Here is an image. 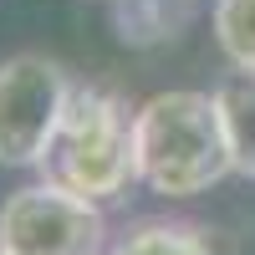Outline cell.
<instances>
[{
  "mask_svg": "<svg viewBox=\"0 0 255 255\" xmlns=\"http://www.w3.org/2000/svg\"><path fill=\"white\" fill-rule=\"evenodd\" d=\"M133 148H138V184H148L163 199L209 194L225 174H235L215 92L174 87L148 97L133 118Z\"/></svg>",
  "mask_w": 255,
  "mask_h": 255,
  "instance_id": "6da1fadb",
  "label": "cell"
},
{
  "mask_svg": "<svg viewBox=\"0 0 255 255\" xmlns=\"http://www.w3.org/2000/svg\"><path fill=\"white\" fill-rule=\"evenodd\" d=\"M133 118L128 97L108 82H72L67 113L46 153V179L72 189L92 204H113L138 179V148H133Z\"/></svg>",
  "mask_w": 255,
  "mask_h": 255,
  "instance_id": "7a4b0ae2",
  "label": "cell"
},
{
  "mask_svg": "<svg viewBox=\"0 0 255 255\" xmlns=\"http://www.w3.org/2000/svg\"><path fill=\"white\" fill-rule=\"evenodd\" d=\"M72 97V77L46 51H15L0 61V163H46L51 138Z\"/></svg>",
  "mask_w": 255,
  "mask_h": 255,
  "instance_id": "3957f363",
  "label": "cell"
},
{
  "mask_svg": "<svg viewBox=\"0 0 255 255\" xmlns=\"http://www.w3.org/2000/svg\"><path fill=\"white\" fill-rule=\"evenodd\" d=\"M0 250L5 255H102L108 220L102 204L61 184H26L0 204Z\"/></svg>",
  "mask_w": 255,
  "mask_h": 255,
  "instance_id": "277c9868",
  "label": "cell"
},
{
  "mask_svg": "<svg viewBox=\"0 0 255 255\" xmlns=\"http://www.w3.org/2000/svg\"><path fill=\"white\" fill-rule=\"evenodd\" d=\"M108 255H235L225 230L199 220H138L108 245Z\"/></svg>",
  "mask_w": 255,
  "mask_h": 255,
  "instance_id": "5b68a950",
  "label": "cell"
},
{
  "mask_svg": "<svg viewBox=\"0 0 255 255\" xmlns=\"http://www.w3.org/2000/svg\"><path fill=\"white\" fill-rule=\"evenodd\" d=\"M194 15H199V0H113V31L133 51L179 41Z\"/></svg>",
  "mask_w": 255,
  "mask_h": 255,
  "instance_id": "8992f818",
  "label": "cell"
},
{
  "mask_svg": "<svg viewBox=\"0 0 255 255\" xmlns=\"http://www.w3.org/2000/svg\"><path fill=\"white\" fill-rule=\"evenodd\" d=\"M215 108H220V128H225L235 174L255 179V72H230L215 87Z\"/></svg>",
  "mask_w": 255,
  "mask_h": 255,
  "instance_id": "52a82bcc",
  "label": "cell"
},
{
  "mask_svg": "<svg viewBox=\"0 0 255 255\" xmlns=\"http://www.w3.org/2000/svg\"><path fill=\"white\" fill-rule=\"evenodd\" d=\"M215 41L235 61V72H255V0H215Z\"/></svg>",
  "mask_w": 255,
  "mask_h": 255,
  "instance_id": "ba28073f",
  "label": "cell"
},
{
  "mask_svg": "<svg viewBox=\"0 0 255 255\" xmlns=\"http://www.w3.org/2000/svg\"><path fill=\"white\" fill-rule=\"evenodd\" d=\"M0 255H5V250H0Z\"/></svg>",
  "mask_w": 255,
  "mask_h": 255,
  "instance_id": "9c48e42d",
  "label": "cell"
}]
</instances>
